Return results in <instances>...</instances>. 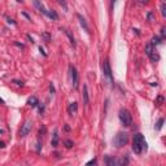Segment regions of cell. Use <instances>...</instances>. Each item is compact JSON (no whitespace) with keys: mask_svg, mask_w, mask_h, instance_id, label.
Here are the masks:
<instances>
[{"mask_svg":"<svg viewBox=\"0 0 166 166\" xmlns=\"http://www.w3.org/2000/svg\"><path fill=\"white\" fill-rule=\"evenodd\" d=\"M51 144H52V147H57V144H59V130L57 129H54V131H53V136H52Z\"/></svg>","mask_w":166,"mask_h":166,"instance_id":"cell-9","label":"cell"},{"mask_svg":"<svg viewBox=\"0 0 166 166\" xmlns=\"http://www.w3.org/2000/svg\"><path fill=\"white\" fill-rule=\"evenodd\" d=\"M127 142H129V135H127L126 132H118L113 140L114 145H116L117 148H122L123 145L127 144Z\"/></svg>","mask_w":166,"mask_h":166,"instance_id":"cell-3","label":"cell"},{"mask_svg":"<svg viewBox=\"0 0 166 166\" xmlns=\"http://www.w3.org/2000/svg\"><path fill=\"white\" fill-rule=\"evenodd\" d=\"M153 49H154V47H153L150 43H148L147 46H145V53H147V56H148V57L150 56V53L153 52Z\"/></svg>","mask_w":166,"mask_h":166,"instance_id":"cell-18","label":"cell"},{"mask_svg":"<svg viewBox=\"0 0 166 166\" xmlns=\"http://www.w3.org/2000/svg\"><path fill=\"white\" fill-rule=\"evenodd\" d=\"M0 104H4V100H3L1 97H0Z\"/></svg>","mask_w":166,"mask_h":166,"instance_id":"cell-29","label":"cell"},{"mask_svg":"<svg viewBox=\"0 0 166 166\" xmlns=\"http://www.w3.org/2000/svg\"><path fill=\"white\" fill-rule=\"evenodd\" d=\"M65 145H66V148H71L73 145H74V143L70 142V140H66V142H65Z\"/></svg>","mask_w":166,"mask_h":166,"instance_id":"cell-22","label":"cell"},{"mask_svg":"<svg viewBox=\"0 0 166 166\" xmlns=\"http://www.w3.org/2000/svg\"><path fill=\"white\" fill-rule=\"evenodd\" d=\"M43 36H44V38H46V42H47V43H48V42H49V35H48V34H47V33H44V34H43Z\"/></svg>","mask_w":166,"mask_h":166,"instance_id":"cell-25","label":"cell"},{"mask_svg":"<svg viewBox=\"0 0 166 166\" xmlns=\"http://www.w3.org/2000/svg\"><path fill=\"white\" fill-rule=\"evenodd\" d=\"M161 35H162V36L165 35V29H162V30H161Z\"/></svg>","mask_w":166,"mask_h":166,"instance_id":"cell-26","label":"cell"},{"mask_svg":"<svg viewBox=\"0 0 166 166\" xmlns=\"http://www.w3.org/2000/svg\"><path fill=\"white\" fill-rule=\"evenodd\" d=\"M5 147V145H4V143H3V142H0V148H4Z\"/></svg>","mask_w":166,"mask_h":166,"instance_id":"cell-27","label":"cell"},{"mask_svg":"<svg viewBox=\"0 0 166 166\" xmlns=\"http://www.w3.org/2000/svg\"><path fill=\"white\" fill-rule=\"evenodd\" d=\"M34 5H35V8L39 10V12H42L43 14H46V16H47V12H48V10H47L46 8H44V5L42 4L40 1H34Z\"/></svg>","mask_w":166,"mask_h":166,"instance_id":"cell-11","label":"cell"},{"mask_svg":"<svg viewBox=\"0 0 166 166\" xmlns=\"http://www.w3.org/2000/svg\"><path fill=\"white\" fill-rule=\"evenodd\" d=\"M132 150L136 154H142L144 150H147V142H145L144 136L142 134L134 135V139H132Z\"/></svg>","mask_w":166,"mask_h":166,"instance_id":"cell-1","label":"cell"},{"mask_svg":"<svg viewBox=\"0 0 166 166\" xmlns=\"http://www.w3.org/2000/svg\"><path fill=\"white\" fill-rule=\"evenodd\" d=\"M149 59L152 60L153 62H157L158 60H160V54L157 53V52H156V49H153V52L152 53H150V56H149Z\"/></svg>","mask_w":166,"mask_h":166,"instance_id":"cell-16","label":"cell"},{"mask_svg":"<svg viewBox=\"0 0 166 166\" xmlns=\"http://www.w3.org/2000/svg\"><path fill=\"white\" fill-rule=\"evenodd\" d=\"M105 166H118V165H117V161L114 157L105 156Z\"/></svg>","mask_w":166,"mask_h":166,"instance_id":"cell-8","label":"cell"},{"mask_svg":"<svg viewBox=\"0 0 166 166\" xmlns=\"http://www.w3.org/2000/svg\"><path fill=\"white\" fill-rule=\"evenodd\" d=\"M31 129H33V122L30 121V119H27V121H25V123L22 124V127H21L20 130V135L21 136H26V135L29 134V132L31 131Z\"/></svg>","mask_w":166,"mask_h":166,"instance_id":"cell-5","label":"cell"},{"mask_svg":"<svg viewBox=\"0 0 166 166\" xmlns=\"http://www.w3.org/2000/svg\"><path fill=\"white\" fill-rule=\"evenodd\" d=\"M117 165H118V166H127V165H129V157H127V156L122 157L121 160L117 162Z\"/></svg>","mask_w":166,"mask_h":166,"instance_id":"cell-15","label":"cell"},{"mask_svg":"<svg viewBox=\"0 0 166 166\" xmlns=\"http://www.w3.org/2000/svg\"><path fill=\"white\" fill-rule=\"evenodd\" d=\"M27 104L31 106V108H35V106L39 105V100L36 99V96H31V97L27 100Z\"/></svg>","mask_w":166,"mask_h":166,"instance_id":"cell-12","label":"cell"},{"mask_svg":"<svg viewBox=\"0 0 166 166\" xmlns=\"http://www.w3.org/2000/svg\"><path fill=\"white\" fill-rule=\"evenodd\" d=\"M118 116H119V121L122 122L123 126L129 127V126H131V124H132V116H131V113H130L127 109L122 108L121 110H119Z\"/></svg>","mask_w":166,"mask_h":166,"instance_id":"cell-2","label":"cell"},{"mask_svg":"<svg viewBox=\"0 0 166 166\" xmlns=\"http://www.w3.org/2000/svg\"><path fill=\"white\" fill-rule=\"evenodd\" d=\"M161 13H162L163 17L166 16V3H162V4H161Z\"/></svg>","mask_w":166,"mask_h":166,"instance_id":"cell-20","label":"cell"},{"mask_svg":"<svg viewBox=\"0 0 166 166\" xmlns=\"http://www.w3.org/2000/svg\"><path fill=\"white\" fill-rule=\"evenodd\" d=\"M0 134H3V130H0Z\"/></svg>","mask_w":166,"mask_h":166,"instance_id":"cell-30","label":"cell"},{"mask_svg":"<svg viewBox=\"0 0 166 166\" xmlns=\"http://www.w3.org/2000/svg\"><path fill=\"white\" fill-rule=\"evenodd\" d=\"M95 162H96V160H95V158H93V160H91L90 162H87V163H86V166H91V165H93V163H95Z\"/></svg>","mask_w":166,"mask_h":166,"instance_id":"cell-23","label":"cell"},{"mask_svg":"<svg viewBox=\"0 0 166 166\" xmlns=\"http://www.w3.org/2000/svg\"><path fill=\"white\" fill-rule=\"evenodd\" d=\"M49 90H51V93L53 95V93H54V87H53V84H52V83L49 84Z\"/></svg>","mask_w":166,"mask_h":166,"instance_id":"cell-24","label":"cell"},{"mask_svg":"<svg viewBox=\"0 0 166 166\" xmlns=\"http://www.w3.org/2000/svg\"><path fill=\"white\" fill-rule=\"evenodd\" d=\"M83 103L87 105L90 103V97H88V87L87 84H83Z\"/></svg>","mask_w":166,"mask_h":166,"instance_id":"cell-10","label":"cell"},{"mask_svg":"<svg viewBox=\"0 0 166 166\" xmlns=\"http://www.w3.org/2000/svg\"><path fill=\"white\" fill-rule=\"evenodd\" d=\"M103 70H104V74H105V77H108L109 79L112 80V69H110V65H109V61L108 60H105L103 64Z\"/></svg>","mask_w":166,"mask_h":166,"instance_id":"cell-6","label":"cell"},{"mask_svg":"<svg viewBox=\"0 0 166 166\" xmlns=\"http://www.w3.org/2000/svg\"><path fill=\"white\" fill-rule=\"evenodd\" d=\"M78 20H79V22H80V26L84 27V30L87 31V33H90V27H88V25H87V22H86L84 18H83L80 14H78Z\"/></svg>","mask_w":166,"mask_h":166,"instance_id":"cell-13","label":"cell"},{"mask_svg":"<svg viewBox=\"0 0 166 166\" xmlns=\"http://www.w3.org/2000/svg\"><path fill=\"white\" fill-rule=\"evenodd\" d=\"M161 43V39L158 38V36H154V38H152V40H150V44H152L153 47L156 46V44H160Z\"/></svg>","mask_w":166,"mask_h":166,"instance_id":"cell-19","label":"cell"},{"mask_svg":"<svg viewBox=\"0 0 166 166\" xmlns=\"http://www.w3.org/2000/svg\"><path fill=\"white\" fill-rule=\"evenodd\" d=\"M69 74H70V79H71V83L74 86V88L78 87V82H79V77H78V73H77V69H75L73 65L69 66Z\"/></svg>","mask_w":166,"mask_h":166,"instance_id":"cell-4","label":"cell"},{"mask_svg":"<svg viewBox=\"0 0 166 166\" xmlns=\"http://www.w3.org/2000/svg\"><path fill=\"white\" fill-rule=\"evenodd\" d=\"M162 124H163V118H160L158 119V123H157V130L162 129Z\"/></svg>","mask_w":166,"mask_h":166,"instance_id":"cell-21","label":"cell"},{"mask_svg":"<svg viewBox=\"0 0 166 166\" xmlns=\"http://www.w3.org/2000/svg\"><path fill=\"white\" fill-rule=\"evenodd\" d=\"M47 17H49L51 20H53V21H57V20H59V16H57V13L54 12L53 9H49L48 12H47Z\"/></svg>","mask_w":166,"mask_h":166,"instance_id":"cell-14","label":"cell"},{"mask_svg":"<svg viewBox=\"0 0 166 166\" xmlns=\"http://www.w3.org/2000/svg\"><path fill=\"white\" fill-rule=\"evenodd\" d=\"M64 33L66 34V35H67V38L70 39V43L73 44V47H75V40H74V36L71 35V33H70L69 30H66V29H64Z\"/></svg>","mask_w":166,"mask_h":166,"instance_id":"cell-17","label":"cell"},{"mask_svg":"<svg viewBox=\"0 0 166 166\" xmlns=\"http://www.w3.org/2000/svg\"><path fill=\"white\" fill-rule=\"evenodd\" d=\"M78 112V104L77 103H71L69 105V108H67V113H69V116H75Z\"/></svg>","mask_w":166,"mask_h":166,"instance_id":"cell-7","label":"cell"},{"mask_svg":"<svg viewBox=\"0 0 166 166\" xmlns=\"http://www.w3.org/2000/svg\"><path fill=\"white\" fill-rule=\"evenodd\" d=\"M158 101H160V103H162V101H163V97H161V96H160V97H158Z\"/></svg>","mask_w":166,"mask_h":166,"instance_id":"cell-28","label":"cell"}]
</instances>
